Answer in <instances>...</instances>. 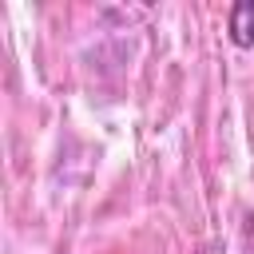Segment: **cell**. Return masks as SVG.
<instances>
[{"mask_svg": "<svg viewBox=\"0 0 254 254\" xmlns=\"http://www.w3.org/2000/svg\"><path fill=\"white\" fill-rule=\"evenodd\" d=\"M230 40L238 48H254V4L250 0L230 8Z\"/></svg>", "mask_w": 254, "mask_h": 254, "instance_id": "cell-1", "label": "cell"}]
</instances>
